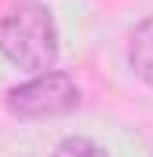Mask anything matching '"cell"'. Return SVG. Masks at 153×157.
Here are the masks:
<instances>
[{"label":"cell","mask_w":153,"mask_h":157,"mask_svg":"<svg viewBox=\"0 0 153 157\" xmlns=\"http://www.w3.org/2000/svg\"><path fill=\"white\" fill-rule=\"evenodd\" d=\"M80 102V88L69 73H58V70H47V73H37L33 80L18 84L7 91V110L15 117L26 121H47V117H62L76 110Z\"/></svg>","instance_id":"7a4b0ae2"},{"label":"cell","mask_w":153,"mask_h":157,"mask_svg":"<svg viewBox=\"0 0 153 157\" xmlns=\"http://www.w3.org/2000/svg\"><path fill=\"white\" fill-rule=\"evenodd\" d=\"M0 55L29 73H47L58 62V29L47 7L18 4L0 18Z\"/></svg>","instance_id":"6da1fadb"},{"label":"cell","mask_w":153,"mask_h":157,"mask_svg":"<svg viewBox=\"0 0 153 157\" xmlns=\"http://www.w3.org/2000/svg\"><path fill=\"white\" fill-rule=\"evenodd\" d=\"M128 62H131L135 77L153 88V15L146 18V22L135 26V33H131V48H128Z\"/></svg>","instance_id":"3957f363"},{"label":"cell","mask_w":153,"mask_h":157,"mask_svg":"<svg viewBox=\"0 0 153 157\" xmlns=\"http://www.w3.org/2000/svg\"><path fill=\"white\" fill-rule=\"evenodd\" d=\"M51 157H110V150H102L99 143H91L84 135H73V139H62Z\"/></svg>","instance_id":"277c9868"}]
</instances>
